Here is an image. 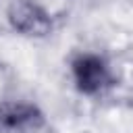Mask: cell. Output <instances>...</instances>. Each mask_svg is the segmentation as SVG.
Segmentation results:
<instances>
[{
    "label": "cell",
    "mask_w": 133,
    "mask_h": 133,
    "mask_svg": "<svg viewBox=\"0 0 133 133\" xmlns=\"http://www.w3.org/2000/svg\"><path fill=\"white\" fill-rule=\"evenodd\" d=\"M46 125V116L35 102L6 100L0 104V129L8 133H31Z\"/></svg>",
    "instance_id": "3957f363"
},
{
    "label": "cell",
    "mask_w": 133,
    "mask_h": 133,
    "mask_svg": "<svg viewBox=\"0 0 133 133\" xmlns=\"http://www.w3.org/2000/svg\"><path fill=\"white\" fill-rule=\"evenodd\" d=\"M10 29L23 37H48L54 31V15L39 0H10L6 8Z\"/></svg>",
    "instance_id": "7a4b0ae2"
},
{
    "label": "cell",
    "mask_w": 133,
    "mask_h": 133,
    "mask_svg": "<svg viewBox=\"0 0 133 133\" xmlns=\"http://www.w3.org/2000/svg\"><path fill=\"white\" fill-rule=\"evenodd\" d=\"M69 69H71V79L75 89L87 98L104 96L116 83L112 64L108 62V58L91 50L77 52L71 58Z\"/></svg>",
    "instance_id": "6da1fadb"
}]
</instances>
